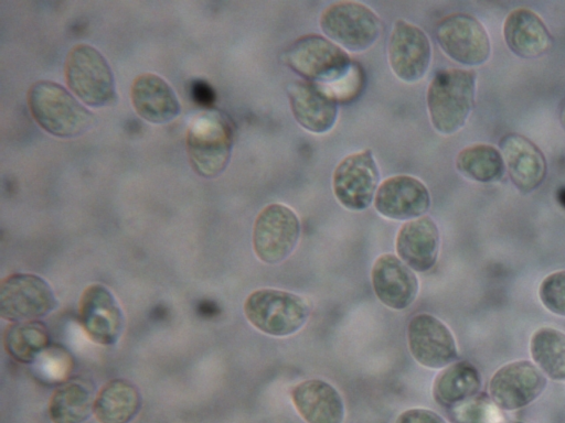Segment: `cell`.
Returning a JSON list of instances; mask_svg holds the SVG:
<instances>
[{"mask_svg":"<svg viewBox=\"0 0 565 423\" xmlns=\"http://www.w3.org/2000/svg\"><path fill=\"white\" fill-rule=\"evenodd\" d=\"M435 36L443 52L459 64L479 66L490 57L488 32L479 20L468 13L456 12L440 19Z\"/></svg>","mask_w":565,"mask_h":423,"instance_id":"obj_10","label":"cell"},{"mask_svg":"<svg viewBox=\"0 0 565 423\" xmlns=\"http://www.w3.org/2000/svg\"><path fill=\"white\" fill-rule=\"evenodd\" d=\"M395 423H447L439 414L436 412L415 408L409 409L401 413Z\"/></svg>","mask_w":565,"mask_h":423,"instance_id":"obj_33","label":"cell"},{"mask_svg":"<svg viewBox=\"0 0 565 423\" xmlns=\"http://www.w3.org/2000/svg\"><path fill=\"white\" fill-rule=\"evenodd\" d=\"M299 415L307 423H343L344 402L339 391L321 379H308L296 384L290 393Z\"/></svg>","mask_w":565,"mask_h":423,"instance_id":"obj_21","label":"cell"},{"mask_svg":"<svg viewBox=\"0 0 565 423\" xmlns=\"http://www.w3.org/2000/svg\"><path fill=\"white\" fill-rule=\"evenodd\" d=\"M95 399V388L89 380H65L52 393L49 416L53 423H84L93 412Z\"/></svg>","mask_w":565,"mask_h":423,"instance_id":"obj_24","label":"cell"},{"mask_svg":"<svg viewBox=\"0 0 565 423\" xmlns=\"http://www.w3.org/2000/svg\"><path fill=\"white\" fill-rule=\"evenodd\" d=\"M243 311L256 329L274 337L296 334L306 325L311 313L305 297L270 288L252 292L244 302Z\"/></svg>","mask_w":565,"mask_h":423,"instance_id":"obj_4","label":"cell"},{"mask_svg":"<svg viewBox=\"0 0 565 423\" xmlns=\"http://www.w3.org/2000/svg\"><path fill=\"white\" fill-rule=\"evenodd\" d=\"M546 387V378L529 360L504 365L492 376L489 383L491 400L507 411L518 410L537 399Z\"/></svg>","mask_w":565,"mask_h":423,"instance_id":"obj_14","label":"cell"},{"mask_svg":"<svg viewBox=\"0 0 565 423\" xmlns=\"http://www.w3.org/2000/svg\"><path fill=\"white\" fill-rule=\"evenodd\" d=\"M510 178L523 194L536 189L545 180L547 164L541 149L519 133H508L499 142Z\"/></svg>","mask_w":565,"mask_h":423,"instance_id":"obj_19","label":"cell"},{"mask_svg":"<svg viewBox=\"0 0 565 423\" xmlns=\"http://www.w3.org/2000/svg\"><path fill=\"white\" fill-rule=\"evenodd\" d=\"M319 25L324 36L345 51L363 52L380 37L382 21L369 6L351 0L337 1L323 9Z\"/></svg>","mask_w":565,"mask_h":423,"instance_id":"obj_6","label":"cell"},{"mask_svg":"<svg viewBox=\"0 0 565 423\" xmlns=\"http://www.w3.org/2000/svg\"><path fill=\"white\" fill-rule=\"evenodd\" d=\"M300 234V219L294 209L281 203L269 204L255 218L253 250L262 262L278 264L294 252Z\"/></svg>","mask_w":565,"mask_h":423,"instance_id":"obj_8","label":"cell"},{"mask_svg":"<svg viewBox=\"0 0 565 423\" xmlns=\"http://www.w3.org/2000/svg\"><path fill=\"white\" fill-rule=\"evenodd\" d=\"M561 121H562L563 128L565 129V108H564V110L562 112Z\"/></svg>","mask_w":565,"mask_h":423,"instance_id":"obj_34","label":"cell"},{"mask_svg":"<svg viewBox=\"0 0 565 423\" xmlns=\"http://www.w3.org/2000/svg\"><path fill=\"white\" fill-rule=\"evenodd\" d=\"M64 76L72 93L87 106L103 107L116 97L115 79L107 59L88 44H77L70 50Z\"/></svg>","mask_w":565,"mask_h":423,"instance_id":"obj_7","label":"cell"},{"mask_svg":"<svg viewBox=\"0 0 565 423\" xmlns=\"http://www.w3.org/2000/svg\"><path fill=\"white\" fill-rule=\"evenodd\" d=\"M288 102L297 123L315 134L329 132L339 113L337 97L321 84L296 80L287 86Z\"/></svg>","mask_w":565,"mask_h":423,"instance_id":"obj_16","label":"cell"},{"mask_svg":"<svg viewBox=\"0 0 565 423\" xmlns=\"http://www.w3.org/2000/svg\"><path fill=\"white\" fill-rule=\"evenodd\" d=\"M481 388L479 370L469 361L452 362L441 370L433 386V394L439 404L454 408L473 397Z\"/></svg>","mask_w":565,"mask_h":423,"instance_id":"obj_26","label":"cell"},{"mask_svg":"<svg viewBox=\"0 0 565 423\" xmlns=\"http://www.w3.org/2000/svg\"><path fill=\"white\" fill-rule=\"evenodd\" d=\"M281 59L303 80L317 84L343 79L352 65L345 50L317 33L294 40L282 52Z\"/></svg>","mask_w":565,"mask_h":423,"instance_id":"obj_5","label":"cell"},{"mask_svg":"<svg viewBox=\"0 0 565 423\" xmlns=\"http://www.w3.org/2000/svg\"><path fill=\"white\" fill-rule=\"evenodd\" d=\"M141 408L137 387L125 379H113L98 391L93 413L99 423H129Z\"/></svg>","mask_w":565,"mask_h":423,"instance_id":"obj_25","label":"cell"},{"mask_svg":"<svg viewBox=\"0 0 565 423\" xmlns=\"http://www.w3.org/2000/svg\"><path fill=\"white\" fill-rule=\"evenodd\" d=\"M387 58L397 78L408 84L416 83L429 68L430 41L418 25L399 19L394 23L388 37Z\"/></svg>","mask_w":565,"mask_h":423,"instance_id":"obj_12","label":"cell"},{"mask_svg":"<svg viewBox=\"0 0 565 423\" xmlns=\"http://www.w3.org/2000/svg\"><path fill=\"white\" fill-rule=\"evenodd\" d=\"M136 112L151 123H166L180 113V102L172 87L160 76L146 73L137 76L130 89Z\"/></svg>","mask_w":565,"mask_h":423,"instance_id":"obj_23","label":"cell"},{"mask_svg":"<svg viewBox=\"0 0 565 423\" xmlns=\"http://www.w3.org/2000/svg\"><path fill=\"white\" fill-rule=\"evenodd\" d=\"M57 305L50 284L32 273H13L0 285V315L10 322L35 321Z\"/></svg>","mask_w":565,"mask_h":423,"instance_id":"obj_11","label":"cell"},{"mask_svg":"<svg viewBox=\"0 0 565 423\" xmlns=\"http://www.w3.org/2000/svg\"><path fill=\"white\" fill-rule=\"evenodd\" d=\"M532 359L543 373L557 381H565V333L542 327L531 338Z\"/></svg>","mask_w":565,"mask_h":423,"instance_id":"obj_29","label":"cell"},{"mask_svg":"<svg viewBox=\"0 0 565 423\" xmlns=\"http://www.w3.org/2000/svg\"><path fill=\"white\" fill-rule=\"evenodd\" d=\"M26 102L34 121L57 138H75L85 133L94 122L93 113L66 88L51 80L33 83Z\"/></svg>","mask_w":565,"mask_h":423,"instance_id":"obj_2","label":"cell"},{"mask_svg":"<svg viewBox=\"0 0 565 423\" xmlns=\"http://www.w3.org/2000/svg\"><path fill=\"white\" fill-rule=\"evenodd\" d=\"M380 170L373 152L365 149L344 156L332 175V191L344 208L361 212L374 202Z\"/></svg>","mask_w":565,"mask_h":423,"instance_id":"obj_9","label":"cell"},{"mask_svg":"<svg viewBox=\"0 0 565 423\" xmlns=\"http://www.w3.org/2000/svg\"><path fill=\"white\" fill-rule=\"evenodd\" d=\"M233 139V126L225 115L209 110L196 116L185 137L192 170L204 178L221 175L230 162Z\"/></svg>","mask_w":565,"mask_h":423,"instance_id":"obj_3","label":"cell"},{"mask_svg":"<svg viewBox=\"0 0 565 423\" xmlns=\"http://www.w3.org/2000/svg\"><path fill=\"white\" fill-rule=\"evenodd\" d=\"M456 169L471 181L494 183L504 175L505 164L500 150L490 144L477 143L463 148L457 154Z\"/></svg>","mask_w":565,"mask_h":423,"instance_id":"obj_28","label":"cell"},{"mask_svg":"<svg viewBox=\"0 0 565 423\" xmlns=\"http://www.w3.org/2000/svg\"><path fill=\"white\" fill-rule=\"evenodd\" d=\"M78 317L85 334L96 344L111 346L124 328V315L113 293L102 284H90L82 293Z\"/></svg>","mask_w":565,"mask_h":423,"instance_id":"obj_15","label":"cell"},{"mask_svg":"<svg viewBox=\"0 0 565 423\" xmlns=\"http://www.w3.org/2000/svg\"><path fill=\"white\" fill-rule=\"evenodd\" d=\"M539 296L551 313L565 316V270L548 274L539 288Z\"/></svg>","mask_w":565,"mask_h":423,"instance_id":"obj_31","label":"cell"},{"mask_svg":"<svg viewBox=\"0 0 565 423\" xmlns=\"http://www.w3.org/2000/svg\"><path fill=\"white\" fill-rule=\"evenodd\" d=\"M477 74L463 68H443L435 73L426 102L434 129L444 135L456 133L467 122L476 98Z\"/></svg>","mask_w":565,"mask_h":423,"instance_id":"obj_1","label":"cell"},{"mask_svg":"<svg viewBox=\"0 0 565 423\" xmlns=\"http://www.w3.org/2000/svg\"><path fill=\"white\" fill-rule=\"evenodd\" d=\"M407 344L413 358L425 368L441 369L458 357L451 330L427 313L416 314L408 322Z\"/></svg>","mask_w":565,"mask_h":423,"instance_id":"obj_13","label":"cell"},{"mask_svg":"<svg viewBox=\"0 0 565 423\" xmlns=\"http://www.w3.org/2000/svg\"><path fill=\"white\" fill-rule=\"evenodd\" d=\"M439 246L438 226L427 215L405 221L396 235L397 257L416 272H427L436 264Z\"/></svg>","mask_w":565,"mask_h":423,"instance_id":"obj_20","label":"cell"},{"mask_svg":"<svg viewBox=\"0 0 565 423\" xmlns=\"http://www.w3.org/2000/svg\"><path fill=\"white\" fill-rule=\"evenodd\" d=\"M3 346L15 361L31 364L50 347V334L39 321L15 322L6 328Z\"/></svg>","mask_w":565,"mask_h":423,"instance_id":"obj_27","label":"cell"},{"mask_svg":"<svg viewBox=\"0 0 565 423\" xmlns=\"http://www.w3.org/2000/svg\"><path fill=\"white\" fill-rule=\"evenodd\" d=\"M455 423H501L503 417L499 406L487 395L476 397L450 408Z\"/></svg>","mask_w":565,"mask_h":423,"instance_id":"obj_30","label":"cell"},{"mask_svg":"<svg viewBox=\"0 0 565 423\" xmlns=\"http://www.w3.org/2000/svg\"><path fill=\"white\" fill-rule=\"evenodd\" d=\"M501 423H524V422H519V421H503Z\"/></svg>","mask_w":565,"mask_h":423,"instance_id":"obj_35","label":"cell"},{"mask_svg":"<svg viewBox=\"0 0 565 423\" xmlns=\"http://www.w3.org/2000/svg\"><path fill=\"white\" fill-rule=\"evenodd\" d=\"M36 361H40L39 370L51 380H63L72 368L71 356L57 346H50Z\"/></svg>","mask_w":565,"mask_h":423,"instance_id":"obj_32","label":"cell"},{"mask_svg":"<svg viewBox=\"0 0 565 423\" xmlns=\"http://www.w3.org/2000/svg\"><path fill=\"white\" fill-rule=\"evenodd\" d=\"M503 37L509 50L522 58L540 57L553 44V36L541 17L527 8H518L508 14Z\"/></svg>","mask_w":565,"mask_h":423,"instance_id":"obj_22","label":"cell"},{"mask_svg":"<svg viewBox=\"0 0 565 423\" xmlns=\"http://www.w3.org/2000/svg\"><path fill=\"white\" fill-rule=\"evenodd\" d=\"M373 204L381 216L407 221L424 216L430 208L431 198L420 180L399 174L379 185Z\"/></svg>","mask_w":565,"mask_h":423,"instance_id":"obj_17","label":"cell"},{"mask_svg":"<svg viewBox=\"0 0 565 423\" xmlns=\"http://www.w3.org/2000/svg\"><path fill=\"white\" fill-rule=\"evenodd\" d=\"M371 281L380 302L395 311L411 306L419 291L416 273L393 253H383L374 261Z\"/></svg>","mask_w":565,"mask_h":423,"instance_id":"obj_18","label":"cell"}]
</instances>
